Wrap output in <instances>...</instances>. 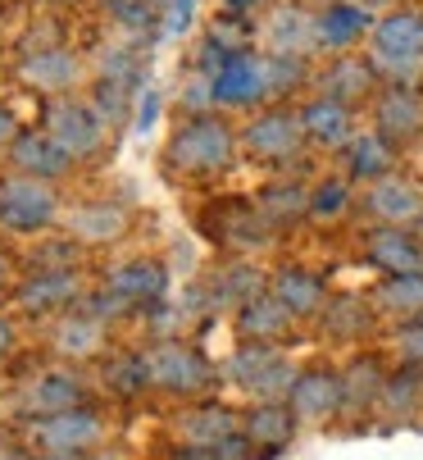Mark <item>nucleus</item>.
<instances>
[{
    "instance_id": "20",
    "label": "nucleus",
    "mask_w": 423,
    "mask_h": 460,
    "mask_svg": "<svg viewBox=\"0 0 423 460\" xmlns=\"http://www.w3.org/2000/svg\"><path fill=\"white\" fill-rule=\"evenodd\" d=\"M292 319H296V314L282 305L273 292H260L255 301H246V305L237 310V328H242L246 342H278V338L292 328Z\"/></svg>"
},
{
    "instance_id": "27",
    "label": "nucleus",
    "mask_w": 423,
    "mask_h": 460,
    "mask_svg": "<svg viewBox=\"0 0 423 460\" xmlns=\"http://www.w3.org/2000/svg\"><path fill=\"white\" fill-rule=\"evenodd\" d=\"M255 206L264 210V219L273 228H292L301 219H310V187L301 182H269L255 191Z\"/></svg>"
},
{
    "instance_id": "1",
    "label": "nucleus",
    "mask_w": 423,
    "mask_h": 460,
    "mask_svg": "<svg viewBox=\"0 0 423 460\" xmlns=\"http://www.w3.org/2000/svg\"><path fill=\"white\" fill-rule=\"evenodd\" d=\"M365 59L387 87H414L423 78V14L410 5L383 14L369 32Z\"/></svg>"
},
{
    "instance_id": "3",
    "label": "nucleus",
    "mask_w": 423,
    "mask_h": 460,
    "mask_svg": "<svg viewBox=\"0 0 423 460\" xmlns=\"http://www.w3.org/2000/svg\"><path fill=\"white\" fill-rule=\"evenodd\" d=\"M228 378L251 387L255 397H264V402H287V392L296 383V369H292V360L282 356L273 342H246L228 360Z\"/></svg>"
},
{
    "instance_id": "7",
    "label": "nucleus",
    "mask_w": 423,
    "mask_h": 460,
    "mask_svg": "<svg viewBox=\"0 0 423 460\" xmlns=\"http://www.w3.org/2000/svg\"><path fill=\"white\" fill-rule=\"evenodd\" d=\"M46 133L68 151V160H83L92 151H101L105 142V119L92 110V105H78V101H50L46 105Z\"/></svg>"
},
{
    "instance_id": "46",
    "label": "nucleus",
    "mask_w": 423,
    "mask_h": 460,
    "mask_svg": "<svg viewBox=\"0 0 423 460\" xmlns=\"http://www.w3.org/2000/svg\"><path fill=\"white\" fill-rule=\"evenodd\" d=\"M365 10H401V0H360Z\"/></svg>"
},
{
    "instance_id": "5",
    "label": "nucleus",
    "mask_w": 423,
    "mask_h": 460,
    "mask_svg": "<svg viewBox=\"0 0 423 460\" xmlns=\"http://www.w3.org/2000/svg\"><path fill=\"white\" fill-rule=\"evenodd\" d=\"M246 151L260 160V164H292L305 146V128H301V114L292 110H264L246 123L242 133Z\"/></svg>"
},
{
    "instance_id": "2",
    "label": "nucleus",
    "mask_w": 423,
    "mask_h": 460,
    "mask_svg": "<svg viewBox=\"0 0 423 460\" xmlns=\"http://www.w3.org/2000/svg\"><path fill=\"white\" fill-rule=\"evenodd\" d=\"M164 160L178 173H224L237 160V133L219 114H191L164 146Z\"/></svg>"
},
{
    "instance_id": "25",
    "label": "nucleus",
    "mask_w": 423,
    "mask_h": 460,
    "mask_svg": "<svg viewBox=\"0 0 423 460\" xmlns=\"http://www.w3.org/2000/svg\"><path fill=\"white\" fill-rule=\"evenodd\" d=\"M387 387V369L374 356H360L341 369V411H369L374 402H383Z\"/></svg>"
},
{
    "instance_id": "31",
    "label": "nucleus",
    "mask_w": 423,
    "mask_h": 460,
    "mask_svg": "<svg viewBox=\"0 0 423 460\" xmlns=\"http://www.w3.org/2000/svg\"><path fill=\"white\" fill-rule=\"evenodd\" d=\"M374 319V301L360 305V301H328L323 305V328L332 338H360Z\"/></svg>"
},
{
    "instance_id": "23",
    "label": "nucleus",
    "mask_w": 423,
    "mask_h": 460,
    "mask_svg": "<svg viewBox=\"0 0 423 460\" xmlns=\"http://www.w3.org/2000/svg\"><path fill=\"white\" fill-rule=\"evenodd\" d=\"M78 296V274L74 270H32V279L19 288V305L32 314L59 310Z\"/></svg>"
},
{
    "instance_id": "28",
    "label": "nucleus",
    "mask_w": 423,
    "mask_h": 460,
    "mask_svg": "<svg viewBox=\"0 0 423 460\" xmlns=\"http://www.w3.org/2000/svg\"><path fill=\"white\" fill-rule=\"evenodd\" d=\"M296 424H301V420L292 415L287 402H264V406L251 411V420H246V438H251L255 447H264V451H278V447H287V442H292Z\"/></svg>"
},
{
    "instance_id": "22",
    "label": "nucleus",
    "mask_w": 423,
    "mask_h": 460,
    "mask_svg": "<svg viewBox=\"0 0 423 460\" xmlns=\"http://www.w3.org/2000/svg\"><path fill=\"white\" fill-rule=\"evenodd\" d=\"M10 160L19 164V173L41 178V182H50V178H59V173L68 169V151H64L50 133H19Z\"/></svg>"
},
{
    "instance_id": "10",
    "label": "nucleus",
    "mask_w": 423,
    "mask_h": 460,
    "mask_svg": "<svg viewBox=\"0 0 423 460\" xmlns=\"http://www.w3.org/2000/svg\"><path fill=\"white\" fill-rule=\"evenodd\" d=\"M209 237L224 242V246H237V251H255V246H269L273 242V224L264 219V210L255 201H219L209 210Z\"/></svg>"
},
{
    "instance_id": "29",
    "label": "nucleus",
    "mask_w": 423,
    "mask_h": 460,
    "mask_svg": "<svg viewBox=\"0 0 423 460\" xmlns=\"http://www.w3.org/2000/svg\"><path fill=\"white\" fill-rule=\"evenodd\" d=\"M369 301H374V310H383L392 319H423V274L383 279Z\"/></svg>"
},
{
    "instance_id": "24",
    "label": "nucleus",
    "mask_w": 423,
    "mask_h": 460,
    "mask_svg": "<svg viewBox=\"0 0 423 460\" xmlns=\"http://www.w3.org/2000/svg\"><path fill=\"white\" fill-rule=\"evenodd\" d=\"M37 438L46 442V451L74 456L101 438V424L87 411H59V415H46V424H37Z\"/></svg>"
},
{
    "instance_id": "12",
    "label": "nucleus",
    "mask_w": 423,
    "mask_h": 460,
    "mask_svg": "<svg viewBox=\"0 0 423 460\" xmlns=\"http://www.w3.org/2000/svg\"><path fill=\"white\" fill-rule=\"evenodd\" d=\"M146 369H151V378H155L160 387H169V392H200V387L215 383V369H209V360H205L200 351L182 347V342L155 347V351L146 356Z\"/></svg>"
},
{
    "instance_id": "15",
    "label": "nucleus",
    "mask_w": 423,
    "mask_h": 460,
    "mask_svg": "<svg viewBox=\"0 0 423 460\" xmlns=\"http://www.w3.org/2000/svg\"><path fill=\"white\" fill-rule=\"evenodd\" d=\"M319 87H323L319 96H332V101L356 110V105H365V101H374L383 92V78L374 74V64L365 55H337L319 74Z\"/></svg>"
},
{
    "instance_id": "43",
    "label": "nucleus",
    "mask_w": 423,
    "mask_h": 460,
    "mask_svg": "<svg viewBox=\"0 0 423 460\" xmlns=\"http://www.w3.org/2000/svg\"><path fill=\"white\" fill-rule=\"evenodd\" d=\"M155 114H160V96L146 92V101H141V114H137V128H141V133H146V128L155 123Z\"/></svg>"
},
{
    "instance_id": "17",
    "label": "nucleus",
    "mask_w": 423,
    "mask_h": 460,
    "mask_svg": "<svg viewBox=\"0 0 423 460\" xmlns=\"http://www.w3.org/2000/svg\"><path fill=\"white\" fill-rule=\"evenodd\" d=\"M269 292L287 305L296 319H314V314H323V305H328V283H323L314 270H305V265H282V270L269 279Z\"/></svg>"
},
{
    "instance_id": "19",
    "label": "nucleus",
    "mask_w": 423,
    "mask_h": 460,
    "mask_svg": "<svg viewBox=\"0 0 423 460\" xmlns=\"http://www.w3.org/2000/svg\"><path fill=\"white\" fill-rule=\"evenodd\" d=\"M23 83L28 87H37V92H46V96H59V92H68L74 87V78H78V59L68 55L64 46H50V50H32V55H23Z\"/></svg>"
},
{
    "instance_id": "21",
    "label": "nucleus",
    "mask_w": 423,
    "mask_h": 460,
    "mask_svg": "<svg viewBox=\"0 0 423 460\" xmlns=\"http://www.w3.org/2000/svg\"><path fill=\"white\" fill-rule=\"evenodd\" d=\"M169 288V274L155 260H132V265H119L110 274V292L123 296V305H146V301H160Z\"/></svg>"
},
{
    "instance_id": "13",
    "label": "nucleus",
    "mask_w": 423,
    "mask_h": 460,
    "mask_svg": "<svg viewBox=\"0 0 423 460\" xmlns=\"http://www.w3.org/2000/svg\"><path fill=\"white\" fill-rule=\"evenodd\" d=\"M365 210H369V219H378V224H387V228H414L419 215H423V191H419L410 178L387 173V178L369 182Z\"/></svg>"
},
{
    "instance_id": "18",
    "label": "nucleus",
    "mask_w": 423,
    "mask_h": 460,
    "mask_svg": "<svg viewBox=\"0 0 423 460\" xmlns=\"http://www.w3.org/2000/svg\"><path fill=\"white\" fill-rule=\"evenodd\" d=\"M264 46L273 55H314L319 50V32H314V14L301 10V5H282L269 14L264 23Z\"/></svg>"
},
{
    "instance_id": "42",
    "label": "nucleus",
    "mask_w": 423,
    "mask_h": 460,
    "mask_svg": "<svg viewBox=\"0 0 423 460\" xmlns=\"http://www.w3.org/2000/svg\"><path fill=\"white\" fill-rule=\"evenodd\" d=\"M14 142H19V123L5 105H0V151H14Z\"/></svg>"
},
{
    "instance_id": "48",
    "label": "nucleus",
    "mask_w": 423,
    "mask_h": 460,
    "mask_svg": "<svg viewBox=\"0 0 423 460\" xmlns=\"http://www.w3.org/2000/svg\"><path fill=\"white\" fill-rule=\"evenodd\" d=\"M41 460H74V456H64V451H50V456H41Z\"/></svg>"
},
{
    "instance_id": "49",
    "label": "nucleus",
    "mask_w": 423,
    "mask_h": 460,
    "mask_svg": "<svg viewBox=\"0 0 423 460\" xmlns=\"http://www.w3.org/2000/svg\"><path fill=\"white\" fill-rule=\"evenodd\" d=\"M46 5H68V0H46Z\"/></svg>"
},
{
    "instance_id": "41",
    "label": "nucleus",
    "mask_w": 423,
    "mask_h": 460,
    "mask_svg": "<svg viewBox=\"0 0 423 460\" xmlns=\"http://www.w3.org/2000/svg\"><path fill=\"white\" fill-rule=\"evenodd\" d=\"M191 10H196V0H169V19H164V32H169V37L187 32V23H191Z\"/></svg>"
},
{
    "instance_id": "39",
    "label": "nucleus",
    "mask_w": 423,
    "mask_h": 460,
    "mask_svg": "<svg viewBox=\"0 0 423 460\" xmlns=\"http://www.w3.org/2000/svg\"><path fill=\"white\" fill-rule=\"evenodd\" d=\"M110 374H114V387L119 392H137V387H146V374L151 369H146V360H119Z\"/></svg>"
},
{
    "instance_id": "45",
    "label": "nucleus",
    "mask_w": 423,
    "mask_h": 460,
    "mask_svg": "<svg viewBox=\"0 0 423 460\" xmlns=\"http://www.w3.org/2000/svg\"><path fill=\"white\" fill-rule=\"evenodd\" d=\"M224 5H228L233 14H242V10H255V5H264V0H224Z\"/></svg>"
},
{
    "instance_id": "16",
    "label": "nucleus",
    "mask_w": 423,
    "mask_h": 460,
    "mask_svg": "<svg viewBox=\"0 0 423 460\" xmlns=\"http://www.w3.org/2000/svg\"><path fill=\"white\" fill-rule=\"evenodd\" d=\"M301 128H305V142L323 151H346L350 137H356V110L332 96H314L301 105Z\"/></svg>"
},
{
    "instance_id": "14",
    "label": "nucleus",
    "mask_w": 423,
    "mask_h": 460,
    "mask_svg": "<svg viewBox=\"0 0 423 460\" xmlns=\"http://www.w3.org/2000/svg\"><path fill=\"white\" fill-rule=\"evenodd\" d=\"M314 32H319V50L346 55L350 46H360L374 32V14L360 5V0H328V5L314 14Z\"/></svg>"
},
{
    "instance_id": "9",
    "label": "nucleus",
    "mask_w": 423,
    "mask_h": 460,
    "mask_svg": "<svg viewBox=\"0 0 423 460\" xmlns=\"http://www.w3.org/2000/svg\"><path fill=\"white\" fill-rule=\"evenodd\" d=\"M365 260L383 274V279H405V274H423V237L414 228H387L378 224L365 237Z\"/></svg>"
},
{
    "instance_id": "32",
    "label": "nucleus",
    "mask_w": 423,
    "mask_h": 460,
    "mask_svg": "<svg viewBox=\"0 0 423 460\" xmlns=\"http://www.w3.org/2000/svg\"><path fill=\"white\" fill-rule=\"evenodd\" d=\"M182 433H187L196 447H215V442L233 438L237 424H233V411H224V406H205V411H196V415L187 420Z\"/></svg>"
},
{
    "instance_id": "6",
    "label": "nucleus",
    "mask_w": 423,
    "mask_h": 460,
    "mask_svg": "<svg viewBox=\"0 0 423 460\" xmlns=\"http://www.w3.org/2000/svg\"><path fill=\"white\" fill-rule=\"evenodd\" d=\"M215 96L219 105H233V110H246V105H260L273 96V83H269V50L255 55V50H233L224 59V69L215 74Z\"/></svg>"
},
{
    "instance_id": "26",
    "label": "nucleus",
    "mask_w": 423,
    "mask_h": 460,
    "mask_svg": "<svg viewBox=\"0 0 423 460\" xmlns=\"http://www.w3.org/2000/svg\"><path fill=\"white\" fill-rule=\"evenodd\" d=\"M396 164V146L383 137V133H356L346 146V173L360 178V182H378L387 178Z\"/></svg>"
},
{
    "instance_id": "44",
    "label": "nucleus",
    "mask_w": 423,
    "mask_h": 460,
    "mask_svg": "<svg viewBox=\"0 0 423 460\" xmlns=\"http://www.w3.org/2000/svg\"><path fill=\"white\" fill-rule=\"evenodd\" d=\"M10 342H14V328L0 319V356H10Z\"/></svg>"
},
{
    "instance_id": "33",
    "label": "nucleus",
    "mask_w": 423,
    "mask_h": 460,
    "mask_svg": "<svg viewBox=\"0 0 423 460\" xmlns=\"http://www.w3.org/2000/svg\"><path fill=\"white\" fill-rule=\"evenodd\" d=\"M78 402V383L68 374H46L37 387H32V411L41 415H59V411H74Z\"/></svg>"
},
{
    "instance_id": "34",
    "label": "nucleus",
    "mask_w": 423,
    "mask_h": 460,
    "mask_svg": "<svg viewBox=\"0 0 423 460\" xmlns=\"http://www.w3.org/2000/svg\"><path fill=\"white\" fill-rule=\"evenodd\" d=\"M350 210V182L346 178H323L310 187V219H341Z\"/></svg>"
},
{
    "instance_id": "40",
    "label": "nucleus",
    "mask_w": 423,
    "mask_h": 460,
    "mask_svg": "<svg viewBox=\"0 0 423 460\" xmlns=\"http://www.w3.org/2000/svg\"><path fill=\"white\" fill-rule=\"evenodd\" d=\"M401 351H405L410 365H423V319H410L401 328Z\"/></svg>"
},
{
    "instance_id": "4",
    "label": "nucleus",
    "mask_w": 423,
    "mask_h": 460,
    "mask_svg": "<svg viewBox=\"0 0 423 460\" xmlns=\"http://www.w3.org/2000/svg\"><path fill=\"white\" fill-rule=\"evenodd\" d=\"M59 201H55V191L41 182V178H5L0 182V228H10V233H41L50 219H55Z\"/></svg>"
},
{
    "instance_id": "30",
    "label": "nucleus",
    "mask_w": 423,
    "mask_h": 460,
    "mask_svg": "<svg viewBox=\"0 0 423 460\" xmlns=\"http://www.w3.org/2000/svg\"><path fill=\"white\" fill-rule=\"evenodd\" d=\"M123 228H128V215L110 201H92V206H78L68 215V233L83 242H114Z\"/></svg>"
},
{
    "instance_id": "37",
    "label": "nucleus",
    "mask_w": 423,
    "mask_h": 460,
    "mask_svg": "<svg viewBox=\"0 0 423 460\" xmlns=\"http://www.w3.org/2000/svg\"><path fill=\"white\" fill-rule=\"evenodd\" d=\"M110 14H114L123 28H151L160 10L151 5V0H110Z\"/></svg>"
},
{
    "instance_id": "36",
    "label": "nucleus",
    "mask_w": 423,
    "mask_h": 460,
    "mask_svg": "<svg viewBox=\"0 0 423 460\" xmlns=\"http://www.w3.org/2000/svg\"><path fill=\"white\" fill-rule=\"evenodd\" d=\"M260 292H264V279H260L255 270H246V265L228 270V274H224V283H219V296H224V301H237V305L255 301Z\"/></svg>"
},
{
    "instance_id": "38",
    "label": "nucleus",
    "mask_w": 423,
    "mask_h": 460,
    "mask_svg": "<svg viewBox=\"0 0 423 460\" xmlns=\"http://www.w3.org/2000/svg\"><path fill=\"white\" fill-rule=\"evenodd\" d=\"M96 333H101V323H96V319H78V323H64V328H59V347H64V351H78V356H83V351H92V347H96Z\"/></svg>"
},
{
    "instance_id": "35",
    "label": "nucleus",
    "mask_w": 423,
    "mask_h": 460,
    "mask_svg": "<svg viewBox=\"0 0 423 460\" xmlns=\"http://www.w3.org/2000/svg\"><path fill=\"white\" fill-rule=\"evenodd\" d=\"M423 397V374L419 365L414 369H401V374H387V387H383V406L387 411H414Z\"/></svg>"
},
{
    "instance_id": "11",
    "label": "nucleus",
    "mask_w": 423,
    "mask_h": 460,
    "mask_svg": "<svg viewBox=\"0 0 423 460\" xmlns=\"http://www.w3.org/2000/svg\"><path fill=\"white\" fill-rule=\"evenodd\" d=\"M287 406L305 424H323V420L341 415V374L337 369H323V365L301 369L296 383H292V392H287Z\"/></svg>"
},
{
    "instance_id": "8",
    "label": "nucleus",
    "mask_w": 423,
    "mask_h": 460,
    "mask_svg": "<svg viewBox=\"0 0 423 460\" xmlns=\"http://www.w3.org/2000/svg\"><path fill=\"white\" fill-rule=\"evenodd\" d=\"M374 133L392 146H410L423 137V92L419 87H383L374 96Z\"/></svg>"
},
{
    "instance_id": "47",
    "label": "nucleus",
    "mask_w": 423,
    "mask_h": 460,
    "mask_svg": "<svg viewBox=\"0 0 423 460\" xmlns=\"http://www.w3.org/2000/svg\"><path fill=\"white\" fill-rule=\"evenodd\" d=\"M5 270H10V255H5V251H0V279H5Z\"/></svg>"
}]
</instances>
